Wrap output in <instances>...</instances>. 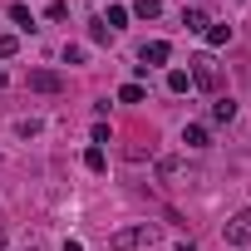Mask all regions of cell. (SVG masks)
Wrapping results in <instances>:
<instances>
[{
  "label": "cell",
  "mask_w": 251,
  "mask_h": 251,
  "mask_svg": "<svg viewBox=\"0 0 251 251\" xmlns=\"http://www.w3.org/2000/svg\"><path fill=\"white\" fill-rule=\"evenodd\" d=\"M202 35H207V45L217 50V45H226V40H231V25H207Z\"/></svg>",
  "instance_id": "8fae6325"
},
{
  "label": "cell",
  "mask_w": 251,
  "mask_h": 251,
  "mask_svg": "<svg viewBox=\"0 0 251 251\" xmlns=\"http://www.w3.org/2000/svg\"><path fill=\"white\" fill-rule=\"evenodd\" d=\"M133 15H138V20H158L163 5H158V0H133Z\"/></svg>",
  "instance_id": "ba28073f"
},
{
  "label": "cell",
  "mask_w": 251,
  "mask_h": 251,
  "mask_svg": "<svg viewBox=\"0 0 251 251\" xmlns=\"http://www.w3.org/2000/svg\"><path fill=\"white\" fill-rule=\"evenodd\" d=\"M168 59H173V45H168V40H148V45L138 50V64H143V69H158V64H168Z\"/></svg>",
  "instance_id": "3957f363"
},
{
  "label": "cell",
  "mask_w": 251,
  "mask_h": 251,
  "mask_svg": "<svg viewBox=\"0 0 251 251\" xmlns=\"http://www.w3.org/2000/svg\"><path fill=\"white\" fill-rule=\"evenodd\" d=\"M192 84H197V89H217V69H212V59H192Z\"/></svg>",
  "instance_id": "5b68a950"
},
{
  "label": "cell",
  "mask_w": 251,
  "mask_h": 251,
  "mask_svg": "<svg viewBox=\"0 0 251 251\" xmlns=\"http://www.w3.org/2000/svg\"><path fill=\"white\" fill-rule=\"evenodd\" d=\"M45 15H50V20H69V5H64V0H50Z\"/></svg>",
  "instance_id": "ac0fdd59"
},
{
  "label": "cell",
  "mask_w": 251,
  "mask_h": 251,
  "mask_svg": "<svg viewBox=\"0 0 251 251\" xmlns=\"http://www.w3.org/2000/svg\"><path fill=\"white\" fill-rule=\"evenodd\" d=\"M153 236H158V226H153V222L123 226V231H113V236H108V251H133V246H143V241H153Z\"/></svg>",
  "instance_id": "6da1fadb"
},
{
  "label": "cell",
  "mask_w": 251,
  "mask_h": 251,
  "mask_svg": "<svg viewBox=\"0 0 251 251\" xmlns=\"http://www.w3.org/2000/svg\"><path fill=\"white\" fill-rule=\"evenodd\" d=\"M0 246H5V231H0Z\"/></svg>",
  "instance_id": "7402d4cb"
},
{
  "label": "cell",
  "mask_w": 251,
  "mask_h": 251,
  "mask_svg": "<svg viewBox=\"0 0 251 251\" xmlns=\"http://www.w3.org/2000/svg\"><path fill=\"white\" fill-rule=\"evenodd\" d=\"M10 20H15V25H20V30H35V15H30V10H25V5H10Z\"/></svg>",
  "instance_id": "9a60e30c"
},
{
  "label": "cell",
  "mask_w": 251,
  "mask_h": 251,
  "mask_svg": "<svg viewBox=\"0 0 251 251\" xmlns=\"http://www.w3.org/2000/svg\"><path fill=\"white\" fill-rule=\"evenodd\" d=\"M182 25H187V30H192V35H202V30H207V25H212V20H207V15H202V10H197V5H187V10H182Z\"/></svg>",
  "instance_id": "8992f818"
},
{
  "label": "cell",
  "mask_w": 251,
  "mask_h": 251,
  "mask_svg": "<svg viewBox=\"0 0 251 251\" xmlns=\"http://www.w3.org/2000/svg\"><path fill=\"white\" fill-rule=\"evenodd\" d=\"M0 84H5V69H0Z\"/></svg>",
  "instance_id": "44dd1931"
},
{
  "label": "cell",
  "mask_w": 251,
  "mask_h": 251,
  "mask_svg": "<svg viewBox=\"0 0 251 251\" xmlns=\"http://www.w3.org/2000/svg\"><path fill=\"white\" fill-rule=\"evenodd\" d=\"M168 89H173V94H187V89H192V74H187V69H173V74H168Z\"/></svg>",
  "instance_id": "7c38bea8"
},
{
  "label": "cell",
  "mask_w": 251,
  "mask_h": 251,
  "mask_svg": "<svg viewBox=\"0 0 251 251\" xmlns=\"http://www.w3.org/2000/svg\"><path fill=\"white\" fill-rule=\"evenodd\" d=\"M226 241H231V246H251V207H241V212L226 222Z\"/></svg>",
  "instance_id": "277c9868"
},
{
  "label": "cell",
  "mask_w": 251,
  "mask_h": 251,
  "mask_svg": "<svg viewBox=\"0 0 251 251\" xmlns=\"http://www.w3.org/2000/svg\"><path fill=\"white\" fill-rule=\"evenodd\" d=\"M84 168H89V173H103V168H108L103 148H89V153H84Z\"/></svg>",
  "instance_id": "5bb4252c"
},
{
  "label": "cell",
  "mask_w": 251,
  "mask_h": 251,
  "mask_svg": "<svg viewBox=\"0 0 251 251\" xmlns=\"http://www.w3.org/2000/svg\"><path fill=\"white\" fill-rule=\"evenodd\" d=\"M15 50H20V40H15V35H0V59H10Z\"/></svg>",
  "instance_id": "e0dca14e"
},
{
  "label": "cell",
  "mask_w": 251,
  "mask_h": 251,
  "mask_svg": "<svg viewBox=\"0 0 251 251\" xmlns=\"http://www.w3.org/2000/svg\"><path fill=\"white\" fill-rule=\"evenodd\" d=\"M59 251H84V246H79V241H64V246H59Z\"/></svg>",
  "instance_id": "ffe728a7"
},
{
  "label": "cell",
  "mask_w": 251,
  "mask_h": 251,
  "mask_svg": "<svg viewBox=\"0 0 251 251\" xmlns=\"http://www.w3.org/2000/svg\"><path fill=\"white\" fill-rule=\"evenodd\" d=\"M89 40H94V45H108L113 35H108V25H103V20H94V25H89Z\"/></svg>",
  "instance_id": "2e32d148"
},
{
  "label": "cell",
  "mask_w": 251,
  "mask_h": 251,
  "mask_svg": "<svg viewBox=\"0 0 251 251\" xmlns=\"http://www.w3.org/2000/svg\"><path fill=\"white\" fill-rule=\"evenodd\" d=\"M182 143H187V148H207V128H202V123H187V128H182Z\"/></svg>",
  "instance_id": "52a82bcc"
},
{
  "label": "cell",
  "mask_w": 251,
  "mask_h": 251,
  "mask_svg": "<svg viewBox=\"0 0 251 251\" xmlns=\"http://www.w3.org/2000/svg\"><path fill=\"white\" fill-rule=\"evenodd\" d=\"M143 99H148L143 84H123V89H118V103H143Z\"/></svg>",
  "instance_id": "9c48e42d"
},
{
  "label": "cell",
  "mask_w": 251,
  "mask_h": 251,
  "mask_svg": "<svg viewBox=\"0 0 251 251\" xmlns=\"http://www.w3.org/2000/svg\"><path fill=\"white\" fill-rule=\"evenodd\" d=\"M212 118H217V123H231V118H236V103H231V99H217V103H212Z\"/></svg>",
  "instance_id": "4fadbf2b"
},
{
  "label": "cell",
  "mask_w": 251,
  "mask_h": 251,
  "mask_svg": "<svg viewBox=\"0 0 251 251\" xmlns=\"http://www.w3.org/2000/svg\"><path fill=\"white\" fill-rule=\"evenodd\" d=\"M84 59V45H64V64H79Z\"/></svg>",
  "instance_id": "d6986e66"
},
{
  "label": "cell",
  "mask_w": 251,
  "mask_h": 251,
  "mask_svg": "<svg viewBox=\"0 0 251 251\" xmlns=\"http://www.w3.org/2000/svg\"><path fill=\"white\" fill-rule=\"evenodd\" d=\"M103 25H108V35H113V30H123V25H128V10H123V5H108Z\"/></svg>",
  "instance_id": "30bf717a"
},
{
  "label": "cell",
  "mask_w": 251,
  "mask_h": 251,
  "mask_svg": "<svg viewBox=\"0 0 251 251\" xmlns=\"http://www.w3.org/2000/svg\"><path fill=\"white\" fill-rule=\"evenodd\" d=\"M25 84H30L35 94H59V89H64V74H59V69H30Z\"/></svg>",
  "instance_id": "7a4b0ae2"
}]
</instances>
